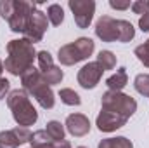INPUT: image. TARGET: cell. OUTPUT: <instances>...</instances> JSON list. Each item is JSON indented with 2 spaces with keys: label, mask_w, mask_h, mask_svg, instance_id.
<instances>
[{
  "label": "cell",
  "mask_w": 149,
  "mask_h": 148,
  "mask_svg": "<svg viewBox=\"0 0 149 148\" xmlns=\"http://www.w3.org/2000/svg\"><path fill=\"white\" fill-rule=\"evenodd\" d=\"M21 84L23 89L33 96L37 99V103L43 108V110H50L56 105V94L52 91V87L42 78L40 70H37L35 66H31L30 70H26L24 73L21 75Z\"/></svg>",
  "instance_id": "7a4b0ae2"
},
{
  "label": "cell",
  "mask_w": 149,
  "mask_h": 148,
  "mask_svg": "<svg viewBox=\"0 0 149 148\" xmlns=\"http://www.w3.org/2000/svg\"><path fill=\"white\" fill-rule=\"evenodd\" d=\"M37 51L33 44L26 38H14L7 44V58L3 63V68L14 77H21L26 70L33 66V61L37 59Z\"/></svg>",
  "instance_id": "6da1fadb"
},
{
  "label": "cell",
  "mask_w": 149,
  "mask_h": 148,
  "mask_svg": "<svg viewBox=\"0 0 149 148\" xmlns=\"http://www.w3.org/2000/svg\"><path fill=\"white\" fill-rule=\"evenodd\" d=\"M97 63L101 65V68L106 72V70H113L116 66V56L113 54L111 51H101L97 54Z\"/></svg>",
  "instance_id": "7402d4cb"
},
{
  "label": "cell",
  "mask_w": 149,
  "mask_h": 148,
  "mask_svg": "<svg viewBox=\"0 0 149 148\" xmlns=\"http://www.w3.org/2000/svg\"><path fill=\"white\" fill-rule=\"evenodd\" d=\"M135 56H137V59L146 66V68H149V38L144 42V44H141V45H137L135 47Z\"/></svg>",
  "instance_id": "cb8c5ba5"
},
{
  "label": "cell",
  "mask_w": 149,
  "mask_h": 148,
  "mask_svg": "<svg viewBox=\"0 0 149 148\" xmlns=\"http://www.w3.org/2000/svg\"><path fill=\"white\" fill-rule=\"evenodd\" d=\"M49 28V19H47V14L42 12L37 5L33 7L31 11V16H30V21H28V26L24 30V38L30 40L31 44H37V42H42V38L45 35Z\"/></svg>",
  "instance_id": "52a82bcc"
},
{
  "label": "cell",
  "mask_w": 149,
  "mask_h": 148,
  "mask_svg": "<svg viewBox=\"0 0 149 148\" xmlns=\"http://www.w3.org/2000/svg\"><path fill=\"white\" fill-rule=\"evenodd\" d=\"M19 145H21V141L17 140V136L14 134L12 129L0 131V148H17Z\"/></svg>",
  "instance_id": "44dd1931"
},
{
  "label": "cell",
  "mask_w": 149,
  "mask_h": 148,
  "mask_svg": "<svg viewBox=\"0 0 149 148\" xmlns=\"http://www.w3.org/2000/svg\"><path fill=\"white\" fill-rule=\"evenodd\" d=\"M33 7H35V4H30L26 0H14V11H12L9 21H7L10 32H14V33H24Z\"/></svg>",
  "instance_id": "8992f818"
},
{
  "label": "cell",
  "mask_w": 149,
  "mask_h": 148,
  "mask_svg": "<svg viewBox=\"0 0 149 148\" xmlns=\"http://www.w3.org/2000/svg\"><path fill=\"white\" fill-rule=\"evenodd\" d=\"M12 11H14V0H0V16L5 21H9Z\"/></svg>",
  "instance_id": "4316f807"
},
{
  "label": "cell",
  "mask_w": 149,
  "mask_h": 148,
  "mask_svg": "<svg viewBox=\"0 0 149 148\" xmlns=\"http://www.w3.org/2000/svg\"><path fill=\"white\" fill-rule=\"evenodd\" d=\"M109 5L111 9H116V11H127L132 7L130 0H109Z\"/></svg>",
  "instance_id": "f1b7e54d"
},
{
  "label": "cell",
  "mask_w": 149,
  "mask_h": 148,
  "mask_svg": "<svg viewBox=\"0 0 149 148\" xmlns=\"http://www.w3.org/2000/svg\"><path fill=\"white\" fill-rule=\"evenodd\" d=\"M45 131H47V134L50 136L52 141H61V140H64V134H66L64 124H61L59 120H50V122H47Z\"/></svg>",
  "instance_id": "ac0fdd59"
},
{
  "label": "cell",
  "mask_w": 149,
  "mask_h": 148,
  "mask_svg": "<svg viewBox=\"0 0 149 148\" xmlns=\"http://www.w3.org/2000/svg\"><path fill=\"white\" fill-rule=\"evenodd\" d=\"M68 5L73 12L76 26L80 30L88 28L95 14V2L94 0H70Z\"/></svg>",
  "instance_id": "ba28073f"
},
{
  "label": "cell",
  "mask_w": 149,
  "mask_h": 148,
  "mask_svg": "<svg viewBox=\"0 0 149 148\" xmlns=\"http://www.w3.org/2000/svg\"><path fill=\"white\" fill-rule=\"evenodd\" d=\"M139 28H141L142 32H146V33H149V12H148V14H144V16H141V18H139Z\"/></svg>",
  "instance_id": "4dcf8cb0"
},
{
  "label": "cell",
  "mask_w": 149,
  "mask_h": 148,
  "mask_svg": "<svg viewBox=\"0 0 149 148\" xmlns=\"http://www.w3.org/2000/svg\"><path fill=\"white\" fill-rule=\"evenodd\" d=\"M9 92H10V82H9L7 78L0 77V99L7 98V96H9Z\"/></svg>",
  "instance_id": "f546056e"
},
{
  "label": "cell",
  "mask_w": 149,
  "mask_h": 148,
  "mask_svg": "<svg viewBox=\"0 0 149 148\" xmlns=\"http://www.w3.org/2000/svg\"><path fill=\"white\" fill-rule=\"evenodd\" d=\"M127 84H128V75H127V68L125 66L118 68L116 73H113L111 77H108V80H106L108 91H121Z\"/></svg>",
  "instance_id": "4fadbf2b"
},
{
  "label": "cell",
  "mask_w": 149,
  "mask_h": 148,
  "mask_svg": "<svg viewBox=\"0 0 149 148\" xmlns=\"http://www.w3.org/2000/svg\"><path fill=\"white\" fill-rule=\"evenodd\" d=\"M128 118L118 115V113H113V111H108V110H101V113L97 115L95 118V125L101 132H113L120 127H123L127 124Z\"/></svg>",
  "instance_id": "30bf717a"
},
{
  "label": "cell",
  "mask_w": 149,
  "mask_h": 148,
  "mask_svg": "<svg viewBox=\"0 0 149 148\" xmlns=\"http://www.w3.org/2000/svg\"><path fill=\"white\" fill-rule=\"evenodd\" d=\"M59 98H61V101H63L64 105H68V106H80V105H81L80 94L74 92L73 89H70V87H63V89L59 91Z\"/></svg>",
  "instance_id": "ffe728a7"
},
{
  "label": "cell",
  "mask_w": 149,
  "mask_h": 148,
  "mask_svg": "<svg viewBox=\"0 0 149 148\" xmlns=\"http://www.w3.org/2000/svg\"><path fill=\"white\" fill-rule=\"evenodd\" d=\"M40 73H42V78H43L49 85H57V84H61V80L64 78V72H63L59 66H56V65H52V66H49V68H45V70H40Z\"/></svg>",
  "instance_id": "9a60e30c"
},
{
  "label": "cell",
  "mask_w": 149,
  "mask_h": 148,
  "mask_svg": "<svg viewBox=\"0 0 149 148\" xmlns=\"http://www.w3.org/2000/svg\"><path fill=\"white\" fill-rule=\"evenodd\" d=\"M76 148H87V147H76Z\"/></svg>",
  "instance_id": "836d02e7"
},
{
  "label": "cell",
  "mask_w": 149,
  "mask_h": 148,
  "mask_svg": "<svg viewBox=\"0 0 149 148\" xmlns=\"http://www.w3.org/2000/svg\"><path fill=\"white\" fill-rule=\"evenodd\" d=\"M30 145H31V148H54V141L50 140V136L47 134L45 129H40L31 134Z\"/></svg>",
  "instance_id": "2e32d148"
},
{
  "label": "cell",
  "mask_w": 149,
  "mask_h": 148,
  "mask_svg": "<svg viewBox=\"0 0 149 148\" xmlns=\"http://www.w3.org/2000/svg\"><path fill=\"white\" fill-rule=\"evenodd\" d=\"M101 105H102L101 110L118 113V115H121L125 118H130L137 111V101L132 96H128V94H125L121 91H106L102 94Z\"/></svg>",
  "instance_id": "5b68a950"
},
{
  "label": "cell",
  "mask_w": 149,
  "mask_h": 148,
  "mask_svg": "<svg viewBox=\"0 0 149 148\" xmlns=\"http://www.w3.org/2000/svg\"><path fill=\"white\" fill-rule=\"evenodd\" d=\"M97 148H134V143L125 136H116V138L101 140Z\"/></svg>",
  "instance_id": "e0dca14e"
},
{
  "label": "cell",
  "mask_w": 149,
  "mask_h": 148,
  "mask_svg": "<svg viewBox=\"0 0 149 148\" xmlns=\"http://www.w3.org/2000/svg\"><path fill=\"white\" fill-rule=\"evenodd\" d=\"M95 37L102 42H118L116 19L111 16H101L95 23Z\"/></svg>",
  "instance_id": "8fae6325"
},
{
  "label": "cell",
  "mask_w": 149,
  "mask_h": 148,
  "mask_svg": "<svg viewBox=\"0 0 149 148\" xmlns=\"http://www.w3.org/2000/svg\"><path fill=\"white\" fill-rule=\"evenodd\" d=\"M7 106L10 108L12 118L19 127H30L37 124L38 111L24 89H12L7 96Z\"/></svg>",
  "instance_id": "3957f363"
},
{
  "label": "cell",
  "mask_w": 149,
  "mask_h": 148,
  "mask_svg": "<svg viewBox=\"0 0 149 148\" xmlns=\"http://www.w3.org/2000/svg\"><path fill=\"white\" fill-rule=\"evenodd\" d=\"M47 19L52 26H59L64 21V11L59 4H50L47 7Z\"/></svg>",
  "instance_id": "d6986e66"
},
{
  "label": "cell",
  "mask_w": 149,
  "mask_h": 148,
  "mask_svg": "<svg viewBox=\"0 0 149 148\" xmlns=\"http://www.w3.org/2000/svg\"><path fill=\"white\" fill-rule=\"evenodd\" d=\"M64 125H66L68 132L71 136H74V138H83V136H87L90 132V120L83 113H71V115H68Z\"/></svg>",
  "instance_id": "7c38bea8"
},
{
  "label": "cell",
  "mask_w": 149,
  "mask_h": 148,
  "mask_svg": "<svg viewBox=\"0 0 149 148\" xmlns=\"http://www.w3.org/2000/svg\"><path fill=\"white\" fill-rule=\"evenodd\" d=\"M12 131H14V134L17 136V140L21 141V145H23V143H30L31 134H33V132L30 131V127H19V125H16Z\"/></svg>",
  "instance_id": "484cf974"
},
{
  "label": "cell",
  "mask_w": 149,
  "mask_h": 148,
  "mask_svg": "<svg viewBox=\"0 0 149 148\" xmlns=\"http://www.w3.org/2000/svg\"><path fill=\"white\" fill-rule=\"evenodd\" d=\"M2 72H3V61L0 59V77H2Z\"/></svg>",
  "instance_id": "d6a6232c"
},
{
  "label": "cell",
  "mask_w": 149,
  "mask_h": 148,
  "mask_svg": "<svg viewBox=\"0 0 149 148\" xmlns=\"http://www.w3.org/2000/svg\"><path fill=\"white\" fill-rule=\"evenodd\" d=\"M54 148H71V143L68 140H61V141H54Z\"/></svg>",
  "instance_id": "1f68e13d"
},
{
  "label": "cell",
  "mask_w": 149,
  "mask_h": 148,
  "mask_svg": "<svg viewBox=\"0 0 149 148\" xmlns=\"http://www.w3.org/2000/svg\"><path fill=\"white\" fill-rule=\"evenodd\" d=\"M95 49V42L88 37H80L71 44H66L63 47H59L57 52V59L61 65L64 66H73L80 61L88 59V56H92Z\"/></svg>",
  "instance_id": "277c9868"
},
{
  "label": "cell",
  "mask_w": 149,
  "mask_h": 148,
  "mask_svg": "<svg viewBox=\"0 0 149 148\" xmlns=\"http://www.w3.org/2000/svg\"><path fill=\"white\" fill-rule=\"evenodd\" d=\"M134 87L141 96L149 98V73H139L134 80Z\"/></svg>",
  "instance_id": "603a6c76"
},
{
  "label": "cell",
  "mask_w": 149,
  "mask_h": 148,
  "mask_svg": "<svg viewBox=\"0 0 149 148\" xmlns=\"http://www.w3.org/2000/svg\"><path fill=\"white\" fill-rule=\"evenodd\" d=\"M37 59H38V66H40V70H45V68H49V66L54 65L52 54H50L49 51H40V52L37 54Z\"/></svg>",
  "instance_id": "d4e9b609"
},
{
  "label": "cell",
  "mask_w": 149,
  "mask_h": 148,
  "mask_svg": "<svg viewBox=\"0 0 149 148\" xmlns=\"http://www.w3.org/2000/svg\"><path fill=\"white\" fill-rule=\"evenodd\" d=\"M102 73H104V70L101 68V65H99L97 61H88L87 65H83V66L78 70L76 80H78V84H80L83 89H94V87H97V84L101 82Z\"/></svg>",
  "instance_id": "9c48e42d"
},
{
  "label": "cell",
  "mask_w": 149,
  "mask_h": 148,
  "mask_svg": "<svg viewBox=\"0 0 149 148\" xmlns=\"http://www.w3.org/2000/svg\"><path fill=\"white\" fill-rule=\"evenodd\" d=\"M135 14H141V16H144V14H148L149 12V0H135V2H132V7H130Z\"/></svg>",
  "instance_id": "83f0119b"
},
{
  "label": "cell",
  "mask_w": 149,
  "mask_h": 148,
  "mask_svg": "<svg viewBox=\"0 0 149 148\" xmlns=\"http://www.w3.org/2000/svg\"><path fill=\"white\" fill-rule=\"evenodd\" d=\"M116 28H118V42L127 44L135 37V28L130 21L127 19H116Z\"/></svg>",
  "instance_id": "5bb4252c"
}]
</instances>
